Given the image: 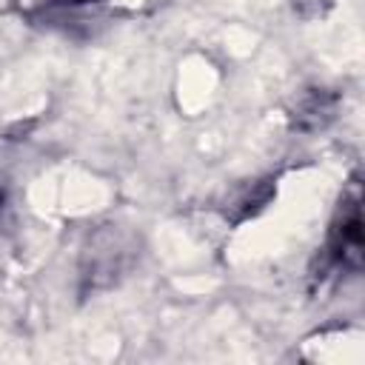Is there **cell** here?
I'll return each instance as SVG.
<instances>
[{
  "mask_svg": "<svg viewBox=\"0 0 365 365\" xmlns=\"http://www.w3.org/2000/svg\"><path fill=\"white\" fill-rule=\"evenodd\" d=\"M137 254H140L137 237L128 228H120V225L94 228L86 245L80 248V262H77L80 294L91 297L117 285L137 262Z\"/></svg>",
  "mask_w": 365,
  "mask_h": 365,
  "instance_id": "6da1fadb",
  "label": "cell"
},
{
  "mask_svg": "<svg viewBox=\"0 0 365 365\" xmlns=\"http://www.w3.org/2000/svg\"><path fill=\"white\" fill-rule=\"evenodd\" d=\"M325 262L356 274L362 268V188L359 177H351L325 240Z\"/></svg>",
  "mask_w": 365,
  "mask_h": 365,
  "instance_id": "7a4b0ae2",
  "label": "cell"
},
{
  "mask_svg": "<svg viewBox=\"0 0 365 365\" xmlns=\"http://www.w3.org/2000/svg\"><path fill=\"white\" fill-rule=\"evenodd\" d=\"M336 108H339V94L336 91L322 88V86H311V88H302L294 97V103L288 108V123H291L294 131L314 134V131H322L325 125L334 123Z\"/></svg>",
  "mask_w": 365,
  "mask_h": 365,
  "instance_id": "3957f363",
  "label": "cell"
},
{
  "mask_svg": "<svg viewBox=\"0 0 365 365\" xmlns=\"http://www.w3.org/2000/svg\"><path fill=\"white\" fill-rule=\"evenodd\" d=\"M271 197H274V182H271V180H257V182H251L248 188H242V191L237 194L234 205H231V208H240L237 222L254 217L257 211H262V208L271 202Z\"/></svg>",
  "mask_w": 365,
  "mask_h": 365,
  "instance_id": "277c9868",
  "label": "cell"
},
{
  "mask_svg": "<svg viewBox=\"0 0 365 365\" xmlns=\"http://www.w3.org/2000/svg\"><path fill=\"white\" fill-rule=\"evenodd\" d=\"M331 6H334V0H291L294 14H297V17H302V20H317V17H325Z\"/></svg>",
  "mask_w": 365,
  "mask_h": 365,
  "instance_id": "5b68a950",
  "label": "cell"
},
{
  "mask_svg": "<svg viewBox=\"0 0 365 365\" xmlns=\"http://www.w3.org/2000/svg\"><path fill=\"white\" fill-rule=\"evenodd\" d=\"M103 0H43V9H51V11H80V9H88V6H100Z\"/></svg>",
  "mask_w": 365,
  "mask_h": 365,
  "instance_id": "8992f818",
  "label": "cell"
},
{
  "mask_svg": "<svg viewBox=\"0 0 365 365\" xmlns=\"http://www.w3.org/2000/svg\"><path fill=\"white\" fill-rule=\"evenodd\" d=\"M0 214H3V188H0Z\"/></svg>",
  "mask_w": 365,
  "mask_h": 365,
  "instance_id": "52a82bcc",
  "label": "cell"
}]
</instances>
